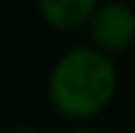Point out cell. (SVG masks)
<instances>
[{
    "label": "cell",
    "mask_w": 135,
    "mask_h": 133,
    "mask_svg": "<svg viewBox=\"0 0 135 133\" xmlns=\"http://www.w3.org/2000/svg\"><path fill=\"white\" fill-rule=\"evenodd\" d=\"M117 89V70L99 50H73L50 76V99L70 117H88L104 110Z\"/></svg>",
    "instance_id": "cell-1"
},
{
    "label": "cell",
    "mask_w": 135,
    "mask_h": 133,
    "mask_svg": "<svg viewBox=\"0 0 135 133\" xmlns=\"http://www.w3.org/2000/svg\"><path fill=\"white\" fill-rule=\"evenodd\" d=\"M42 16L57 29H73L96 13V0H39Z\"/></svg>",
    "instance_id": "cell-3"
},
{
    "label": "cell",
    "mask_w": 135,
    "mask_h": 133,
    "mask_svg": "<svg viewBox=\"0 0 135 133\" xmlns=\"http://www.w3.org/2000/svg\"><path fill=\"white\" fill-rule=\"evenodd\" d=\"M91 39L101 50H125L135 39V13L125 3L99 5L91 16Z\"/></svg>",
    "instance_id": "cell-2"
},
{
    "label": "cell",
    "mask_w": 135,
    "mask_h": 133,
    "mask_svg": "<svg viewBox=\"0 0 135 133\" xmlns=\"http://www.w3.org/2000/svg\"><path fill=\"white\" fill-rule=\"evenodd\" d=\"M73 133H94V131H73Z\"/></svg>",
    "instance_id": "cell-5"
},
{
    "label": "cell",
    "mask_w": 135,
    "mask_h": 133,
    "mask_svg": "<svg viewBox=\"0 0 135 133\" xmlns=\"http://www.w3.org/2000/svg\"><path fill=\"white\" fill-rule=\"evenodd\" d=\"M16 133H39V131H31V128H21V131H16Z\"/></svg>",
    "instance_id": "cell-4"
}]
</instances>
